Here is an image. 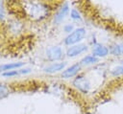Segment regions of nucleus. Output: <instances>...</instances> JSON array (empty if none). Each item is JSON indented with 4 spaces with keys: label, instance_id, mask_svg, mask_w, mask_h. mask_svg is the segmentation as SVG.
Segmentation results:
<instances>
[{
    "label": "nucleus",
    "instance_id": "obj_1",
    "mask_svg": "<svg viewBox=\"0 0 123 114\" xmlns=\"http://www.w3.org/2000/svg\"><path fill=\"white\" fill-rule=\"evenodd\" d=\"M26 12L28 16L35 20H42L49 14V9L46 4L37 2H28L26 4Z\"/></svg>",
    "mask_w": 123,
    "mask_h": 114
},
{
    "label": "nucleus",
    "instance_id": "obj_2",
    "mask_svg": "<svg viewBox=\"0 0 123 114\" xmlns=\"http://www.w3.org/2000/svg\"><path fill=\"white\" fill-rule=\"evenodd\" d=\"M86 31L85 28H77L72 33L67 34V36L64 38V44L68 46H73L76 44H79L81 40L84 39L86 36Z\"/></svg>",
    "mask_w": 123,
    "mask_h": 114
},
{
    "label": "nucleus",
    "instance_id": "obj_3",
    "mask_svg": "<svg viewBox=\"0 0 123 114\" xmlns=\"http://www.w3.org/2000/svg\"><path fill=\"white\" fill-rule=\"evenodd\" d=\"M73 85L82 93H87L90 88L89 81L83 76H77L73 80Z\"/></svg>",
    "mask_w": 123,
    "mask_h": 114
},
{
    "label": "nucleus",
    "instance_id": "obj_4",
    "mask_svg": "<svg viewBox=\"0 0 123 114\" xmlns=\"http://www.w3.org/2000/svg\"><path fill=\"white\" fill-rule=\"evenodd\" d=\"M62 57V50L59 46H51L46 50V58L49 61H56Z\"/></svg>",
    "mask_w": 123,
    "mask_h": 114
},
{
    "label": "nucleus",
    "instance_id": "obj_5",
    "mask_svg": "<svg viewBox=\"0 0 123 114\" xmlns=\"http://www.w3.org/2000/svg\"><path fill=\"white\" fill-rule=\"evenodd\" d=\"M68 12H69V6H68V4L67 3L62 4L59 8V10L57 11V12H56V14L54 16V22L56 24L61 23L65 18V16L68 14Z\"/></svg>",
    "mask_w": 123,
    "mask_h": 114
},
{
    "label": "nucleus",
    "instance_id": "obj_6",
    "mask_svg": "<svg viewBox=\"0 0 123 114\" xmlns=\"http://www.w3.org/2000/svg\"><path fill=\"white\" fill-rule=\"evenodd\" d=\"M86 51V45L85 44H76L73 46H70L67 51H66V55L69 57H75L81 54H83L84 52Z\"/></svg>",
    "mask_w": 123,
    "mask_h": 114
},
{
    "label": "nucleus",
    "instance_id": "obj_7",
    "mask_svg": "<svg viewBox=\"0 0 123 114\" xmlns=\"http://www.w3.org/2000/svg\"><path fill=\"white\" fill-rule=\"evenodd\" d=\"M110 53V50L108 47L102 45V44H99V43H96L94 44L93 48H92V55L96 57H106L107 55H109Z\"/></svg>",
    "mask_w": 123,
    "mask_h": 114
},
{
    "label": "nucleus",
    "instance_id": "obj_8",
    "mask_svg": "<svg viewBox=\"0 0 123 114\" xmlns=\"http://www.w3.org/2000/svg\"><path fill=\"white\" fill-rule=\"evenodd\" d=\"M81 68V64L80 63H76V64H73L69 67H67L66 69H64L62 73V77L63 79H69V78H72L74 76H76L79 72Z\"/></svg>",
    "mask_w": 123,
    "mask_h": 114
},
{
    "label": "nucleus",
    "instance_id": "obj_9",
    "mask_svg": "<svg viewBox=\"0 0 123 114\" xmlns=\"http://www.w3.org/2000/svg\"><path fill=\"white\" fill-rule=\"evenodd\" d=\"M64 67H65V62H53V63L47 65L46 67H44L43 70L45 73L54 74V73H57V72L63 70Z\"/></svg>",
    "mask_w": 123,
    "mask_h": 114
},
{
    "label": "nucleus",
    "instance_id": "obj_10",
    "mask_svg": "<svg viewBox=\"0 0 123 114\" xmlns=\"http://www.w3.org/2000/svg\"><path fill=\"white\" fill-rule=\"evenodd\" d=\"M24 65V62L18 61V62H11V63H6V64H2L0 65V71L1 72H7V71H11L16 68H19L21 66Z\"/></svg>",
    "mask_w": 123,
    "mask_h": 114
},
{
    "label": "nucleus",
    "instance_id": "obj_11",
    "mask_svg": "<svg viewBox=\"0 0 123 114\" xmlns=\"http://www.w3.org/2000/svg\"><path fill=\"white\" fill-rule=\"evenodd\" d=\"M97 60H98V57H94L93 55H87V56H86L82 58L80 64H82V65H90V64L96 63Z\"/></svg>",
    "mask_w": 123,
    "mask_h": 114
},
{
    "label": "nucleus",
    "instance_id": "obj_12",
    "mask_svg": "<svg viewBox=\"0 0 123 114\" xmlns=\"http://www.w3.org/2000/svg\"><path fill=\"white\" fill-rule=\"evenodd\" d=\"M110 53L111 55H113V56H121V55H123V42L111 46V48L110 50Z\"/></svg>",
    "mask_w": 123,
    "mask_h": 114
},
{
    "label": "nucleus",
    "instance_id": "obj_13",
    "mask_svg": "<svg viewBox=\"0 0 123 114\" xmlns=\"http://www.w3.org/2000/svg\"><path fill=\"white\" fill-rule=\"evenodd\" d=\"M9 94H10L9 87L4 83H0V100L7 98L9 96Z\"/></svg>",
    "mask_w": 123,
    "mask_h": 114
},
{
    "label": "nucleus",
    "instance_id": "obj_14",
    "mask_svg": "<svg viewBox=\"0 0 123 114\" xmlns=\"http://www.w3.org/2000/svg\"><path fill=\"white\" fill-rule=\"evenodd\" d=\"M111 75L112 76H122L123 75V65H117L111 69Z\"/></svg>",
    "mask_w": 123,
    "mask_h": 114
},
{
    "label": "nucleus",
    "instance_id": "obj_15",
    "mask_svg": "<svg viewBox=\"0 0 123 114\" xmlns=\"http://www.w3.org/2000/svg\"><path fill=\"white\" fill-rule=\"evenodd\" d=\"M70 16L72 19H75V20H78V19H81V15H80V12L78 11V10L76 9H72L70 11Z\"/></svg>",
    "mask_w": 123,
    "mask_h": 114
},
{
    "label": "nucleus",
    "instance_id": "obj_16",
    "mask_svg": "<svg viewBox=\"0 0 123 114\" xmlns=\"http://www.w3.org/2000/svg\"><path fill=\"white\" fill-rule=\"evenodd\" d=\"M18 74H19V72H18V71H16V70H11V71H7V72L2 73V75H3L4 77H9V78H11V77H14V76H17Z\"/></svg>",
    "mask_w": 123,
    "mask_h": 114
},
{
    "label": "nucleus",
    "instance_id": "obj_17",
    "mask_svg": "<svg viewBox=\"0 0 123 114\" xmlns=\"http://www.w3.org/2000/svg\"><path fill=\"white\" fill-rule=\"evenodd\" d=\"M74 30H75V29H73V26L70 25V24H66V25H64V27H63V31H64L65 33H68V34H69L70 33H72Z\"/></svg>",
    "mask_w": 123,
    "mask_h": 114
},
{
    "label": "nucleus",
    "instance_id": "obj_18",
    "mask_svg": "<svg viewBox=\"0 0 123 114\" xmlns=\"http://www.w3.org/2000/svg\"><path fill=\"white\" fill-rule=\"evenodd\" d=\"M5 16V9H4V6H3V3L0 2V20L3 19Z\"/></svg>",
    "mask_w": 123,
    "mask_h": 114
},
{
    "label": "nucleus",
    "instance_id": "obj_19",
    "mask_svg": "<svg viewBox=\"0 0 123 114\" xmlns=\"http://www.w3.org/2000/svg\"><path fill=\"white\" fill-rule=\"evenodd\" d=\"M18 72H19V74H27V73H30L31 70L29 68H26V69H20Z\"/></svg>",
    "mask_w": 123,
    "mask_h": 114
},
{
    "label": "nucleus",
    "instance_id": "obj_20",
    "mask_svg": "<svg viewBox=\"0 0 123 114\" xmlns=\"http://www.w3.org/2000/svg\"><path fill=\"white\" fill-rule=\"evenodd\" d=\"M121 64H122V65H123V60H122V63H121Z\"/></svg>",
    "mask_w": 123,
    "mask_h": 114
}]
</instances>
